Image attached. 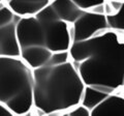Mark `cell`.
Instances as JSON below:
<instances>
[{"instance_id":"cell-1","label":"cell","mask_w":124,"mask_h":116,"mask_svg":"<svg viewBox=\"0 0 124 116\" xmlns=\"http://www.w3.org/2000/svg\"><path fill=\"white\" fill-rule=\"evenodd\" d=\"M69 55L86 86L114 88L124 83V31L108 29L101 35L73 41Z\"/></svg>"},{"instance_id":"cell-2","label":"cell","mask_w":124,"mask_h":116,"mask_svg":"<svg viewBox=\"0 0 124 116\" xmlns=\"http://www.w3.org/2000/svg\"><path fill=\"white\" fill-rule=\"evenodd\" d=\"M33 110L42 115H63L81 103L85 83L71 59L32 69Z\"/></svg>"},{"instance_id":"cell-3","label":"cell","mask_w":124,"mask_h":116,"mask_svg":"<svg viewBox=\"0 0 124 116\" xmlns=\"http://www.w3.org/2000/svg\"><path fill=\"white\" fill-rule=\"evenodd\" d=\"M0 103L15 116L32 112L33 74L21 57L0 56Z\"/></svg>"},{"instance_id":"cell-4","label":"cell","mask_w":124,"mask_h":116,"mask_svg":"<svg viewBox=\"0 0 124 116\" xmlns=\"http://www.w3.org/2000/svg\"><path fill=\"white\" fill-rule=\"evenodd\" d=\"M39 21L45 33V47L52 53L68 51L72 44L69 26L70 24L61 21Z\"/></svg>"},{"instance_id":"cell-5","label":"cell","mask_w":124,"mask_h":116,"mask_svg":"<svg viewBox=\"0 0 124 116\" xmlns=\"http://www.w3.org/2000/svg\"><path fill=\"white\" fill-rule=\"evenodd\" d=\"M16 29L21 49L29 46H45L44 29L35 16L20 17Z\"/></svg>"},{"instance_id":"cell-6","label":"cell","mask_w":124,"mask_h":116,"mask_svg":"<svg viewBox=\"0 0 124 116\" xmlns=\"http://www.w3.org/2000/svg\"><path fill=\"white\" fill-rule=\"evenodd\" d=\"M71 25L75 31L73 41H81L91 38L94 36L97 30L110 27L107 21V16L93 14L88 10H84V13Z\"/></svg>"},{"instance_id":"cell-7","label":"cell","mask_w":124,"mask_h":116,"mask_svg":"<svg viewBox=\"0 0 124 116\" xmlns=\"http://www.w3.org/2000/svg\"><path fill=\"white\" fill-rule=\"evenodd\" d=\"M20 17L5 26L0 27V56L3 57H20L21 48L17 36V22Z\"/></svg>"},{"instance_id":"cell-8","label":"cell","mask_w":124,"mask_h":116,"mask_svg":"<svg viewBox=\"0 0 124 116\" xmlns=\"http://www.w3.org/2000/svg\"><path fill=\"white\" fill-rule=\"evenodd\" d=\"M91 116L124 115V96L118 93L107 94L103 99L90 110Z\"/></svg>"},{"instance_id":"cell-9","label":"cell","mask_w":124,"mask_h":116,"mask_svg":"<svg viewBox=\"0 0 124 116\" xmlns=\"http://www.w3.org/2000/svg\"><path fill=\"white\" fill-rule=\"evenodd\" d=\"M52 54L45 46H29L21 49L20 57L31 69H35L48 63Z\"/></svg>"},{"instance_id":"cell-10","label":"cell","mask_w":124,"mask_h":116,"mask_svg":"<svg viewBox=\"0 0 124 116\" xmlns=\"http://www.w3.org/2000/svg\"><path fill=\"white\" fill-rule=\"evenodd\" d=\"M50 4L55 10L58 19L68 24H72L84 13V9L73 0H54Z\"/></svg>"},{"instance_id":"cell-11","label":"cell","mask_w":124,"mask_h":116,"mask_svg":"<svg viewBox=\"0 0 124 116\" xmlns=\"http://www.w3.org/2000/svg\"><path fill=\"white\" fill-rule=\"evenodd\" d=\"M50 3L49 0H10L7 6L18 17L34 16Z\"/></svg>"},{"instance_id":"cell-12","label":"cell","mask_w":124,"mask_h":116,"mask_svg":"<svg viewBox=\"0 0 124 116\" xmlns=\"http://www.w3.org/2000/svg\"><path fill=\"white\" fill-rule=\"evenodd\" d=\"M107 95V93H102L97 90L93 89L90 86H85V89L82 95V99H81V104L86 106L89 110L94 108L97 104H99L103 98Z\"/></svg>"},{"instance_id":"cell-13","label":"cell","mask_w":124,"mask_h":116,"mask_svg":"<svg viewBox=\"0 0 124 116\" xmlns=\"http://www.w3.org/2000/svg\"><path fill=\"white\" fill-rule=\"evenodd\" d=\"M107 21L110 28L124 31V1L119 11L112 16H107Z\"/></svg>"},{"instance_id":"cell-14","label":"cell","mask_w":124,"mask_h":116,"mask_svg":"<svg viewBox=\"0 0 124 116\" xmlns=\"http://www.w3.org/2000/svg\"><path fill=\"white\" fill-rule=\"evenodd\" d=\"M63 115H68V116H91L90 110L81 103L76 105L75 107L70 108L69 110H67Z\"/></svg>"},{"instance_id":"cell-15","label":"cell","mask_w":124,"mask_h":116,"mask_svg":"<svg viewBox=\"0 0 124 116\" xmlns=\"http://www.w3.org/2000/svg\"><path fill=\"white\" fill-rule=\"evenodd\" d=\"M17 17L13 13V10L7 5H4L0 9V27L5 26L6 24L10 23L13 20H15V18Z\"/></svg>"},{"instance_id":"cell-16","label":"cell","mask_w":124,"mask_h":116,"mask_svg":"<svg viewBox=\"0 0 124 116\" xmlns=\"http://www.w3.org/2000/svg\"><path fill=\"white\" fill-rule=\"evenodd\" d=\"M68 60H70L69 51H61V52H55V53H53L48 63H51V64H59V63L66 62V61H68Z\"/></svg>"},{"instance_id":"cell-17","label":"cell","mask_w":124,"mask_h":116,"mask_svg":"<svg viewBox=\"0 0 124 116\" xmlns=\"http://www.w3.org/2000/svg\"><path fill=\"white\" fill-rule=\"evenodd\" d=\"M81 8H83L84 10H88L90 7L94 6L99 3H103L106 0H73Z\"/></svg>"},{"instance_id":"cell-18","label":"cell","mask_w":124,"mask_h":116,"mask_svg":"<svg viewBox=\"0 0 124 116\" xmlns=\"http://www.w3.org/2000/svg\"><path fill=\"white\" fill-rule=\"evenodd\" d=\"M90 87H92L93 89L97 90L102 93H107V94H111L114 93V91L116 88L112 87V86H108V85H103V84H94V85H90Z\"/></svg>"},{"instance_id":"cell-19","label":"cell","mask_w":124,"mask_h":116,"mask_svg":"<svg viewBox=\"0 0 124 116\" xmlns=\"http://www.w3.org/2000/svg\"><path fill=\"white\" fill-rule=\"evenodd\" d=\"M88 11H91L93 14H98V15H104V6L103 3H99V4H96L94 6L90 7L88 9ZM106 16V15H104Z\"/></svg>"},{"instance_id":"cell-20","label":"cell","mask_w":124,"mask_h":116,"mask_svg":"<svg viewBox=\"0 0 124 116\" xmlns=\"http://www.w3.org/2000/svg\"><path fill=\"white\" fill-rule=\"evenodd\" d=\"M108 2H110L111 6L113 7V9L115 10L116 14L119 11V9L121 8V6L123 4V1H119V0H108Z\"/></svg>"},{"instance_id":"cell-21","label":"cell","mask_w":124,"mask_h":116,"mask_svg":"<svg viewBox=\"0 0 124 116\" xmlns=\"http://www.w3.org/2000/svg\"><path fill=\"white\" fill-rule=\"evenodd\" d=\"M0 115H13V116H15L13 112L2 103H0Z\"/></svg>"},{"instance_id":"cell-22","label":"cell","mask_w":124,"mask_h":116,"mask_svg":"<svg viewBox=\"0 0 124 116\" xmlns=\"http://www.w3.org/2000/svg\"><path fill=\"white\" fill-rule=\"evenodd\" d=\"M4 5H6V4H5V3H4V2L0 1V9H1V8H2V7H3V6H4Z\"/></svg>"},{"instance_id":"cell-23","label":"cell","mask_w":124,"mask_h":116,"mask_svg":"<svg viewBox=\"0 0 124 116\" xmlns=\"http://www.w3.org/2000/svg\"><path fill=\"white\" fill-rule=\"evenodd\" d=\"M1 1H2V2H4L5 4H7V3H8V2L10 1V0H1Z\"/></svg>"},{"instance_id":"cell-24","label":"cell","mask_w":124,"mask_h":116,"mask_svg":"<svg viewBox=\"0 0 124 116\" xmlns=\"http://www.w3.org/2000/svg\"><path fill=\"white\" fill-rule=\"evenodd\" d=\"M49 1H50V3H51V2H53V1H54V0H49Z\"/></svg>"},{"instance_id":"cell-25","label":"cell","mask_w":124,"mask_h":116,"mask_svg":"<svg viewBox=\"0 0 124 116\" xmlns=\"http://www.w3.org/2000/svg\"><path fill=\"white\" fill-rule=\"evenodd\" d=\"M119 1H124V0H119Z\"/></svg>"},{"instance_id":"cell-26","label":"cell","mask_w":124,"mask_h":116,"mask_svg":"<svg viewBox=\"0 0 124 116\" xmlns=\"http://www.w3.org/2000/svg\"><path fill=\"white\" fill-rule=\"evenodd\" d=\"M123 86H124V83H123Z\"/></svg>"},{"instance_id":"cell-27","label":"cell","mask_w":124,"mask_h":116,"mask_svg":"<svg viewBox=\"0 0 124 116\" xmlns=\"http://www.w3.org/2000/svg\"><path fill=\"white\" fill-rule=\"evenodd\" d=\"M0 1H1V0H0Z\"/></svg>"}]
</instances>
